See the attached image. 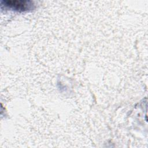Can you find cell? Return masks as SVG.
<instances>
[{
	"mask_svg": "<svg viewBox=\"0 0 148 148\" xmlns=\"http://www.w3.org/2000/svg\"><path fill=\"white\" fill-rule=\"evenodd\" d=\"M1 8H5L16 12H23L34 8V2L25 0H7L1 2Z\"/></svg>",
	"mask_w": 148,
	"mask_h": 148,
	"instance_id": "6da1fadb",
	"label": "cell"
}]
</instances>
